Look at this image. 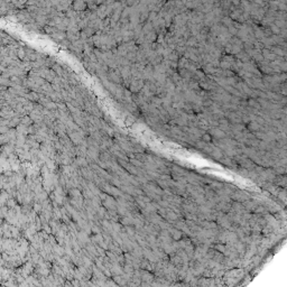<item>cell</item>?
Returning <instances> with one entry per match:
<instances>
[{"label": "cell", "mask_w": 287, "mask_h": 287, "mask_svg": "<svg viewBox=\"0 0 287 287\" xmlns=\"http://www.w3.org/2000/svg\"><path fill=\"white\" fill-rule=\"evenodd\" d=\"M108 78H109L110 82H112V83H115V84H121L122 81H123L122 78H121V74H120L119 68H116V70L109 68V71H108Z\"/></svg>", "instance_id": "cell-1"}, {"label": "cell", "mask_w": 287, "mask_h": 287, "mask_svg": "<svg viewBox=\"0 0 287 287\" xmlns=\"http://www.w3.org/2000/svg\"><path fill=\"white\" fill-rule=\"evenodd\" d=\"M144 85H145V82L144 80H136V78H132V81L130 82V85H129V90L130 92H135L136 93H140L141 90H143Z\"/></svg>", "instance_id": "cell-2"}, {"label": "cell", "mask_w": 287, "mask_h": 287, "mask_svg": "<svg viewBox=\"0 0 287 287\" xmlns=\"http://www.w3.org/2000/svg\"><path fill=\"white\" fill-rule=\"evenodd\" d=\"M156 38H157L156 32H155V30H153V32H150V33H148V34H146V35H145V43L153 44V42H155Z\"/></svg>", "instance_id": "cell-3"}, {"label": "cell", "mask_w": 287, "mask_h": 287, "mask_svg": "<svg viewBox=\"0 0 287 287\" xmlns=\"http://www.w3.org/2000/svg\"><path fill=\"white\" fill-rule=\"evenodd\" d=\"M73 9L74 10H76V11H80V10H83V9H85V6H87V3L85 2H80V1H76V2H74L73 5Z\"/></svg>", "instance_id": "cell-4"}, {"label": "cell", "mask_w": 287, "mask_h": 287, "mask_svg": "<svg viewBox=\"0 0 287 287\" xmlns=\"http://www.w3.org/2000/svg\"><path fill=\"white\" fill-rule=\"evenodd\" d=\"M26 97L32 101H39V94H37L36 91H32L30 93L26 94Z\"/></svg>", "instance_id": "cell-5"}, {"label": "cell", "mask_w": 287, "mask_h": 287, "mask_svg": "<svg viewBox=\"0 0 287 287\" xmlns=\"http://www.w3.org/2000/svg\"><path fill=\"white\" fill-rule=\"evenodd\" d=\"M19 122H21V119L16 116V117H13L11 120H9V126H8V127L11 128V127H15V126H18Z\"/></svg>", "instance_id": "cell-6"}, {"label": "cell", "mask_w": 287, "mask_h": 287, "mask_svg": "<svg viewBox=\"0 0 287 287\" xmlns=\"http://www.w3.org/2000/svg\"><path fill=\"white\" fill-rule=\"evenodd\" d=\"M32 123H33V120H32L30 117H27L26 116V117L21 118V125H25L27 127H30Z\"/></svg>", "instance_id": "cell-7"}]
</instances>
